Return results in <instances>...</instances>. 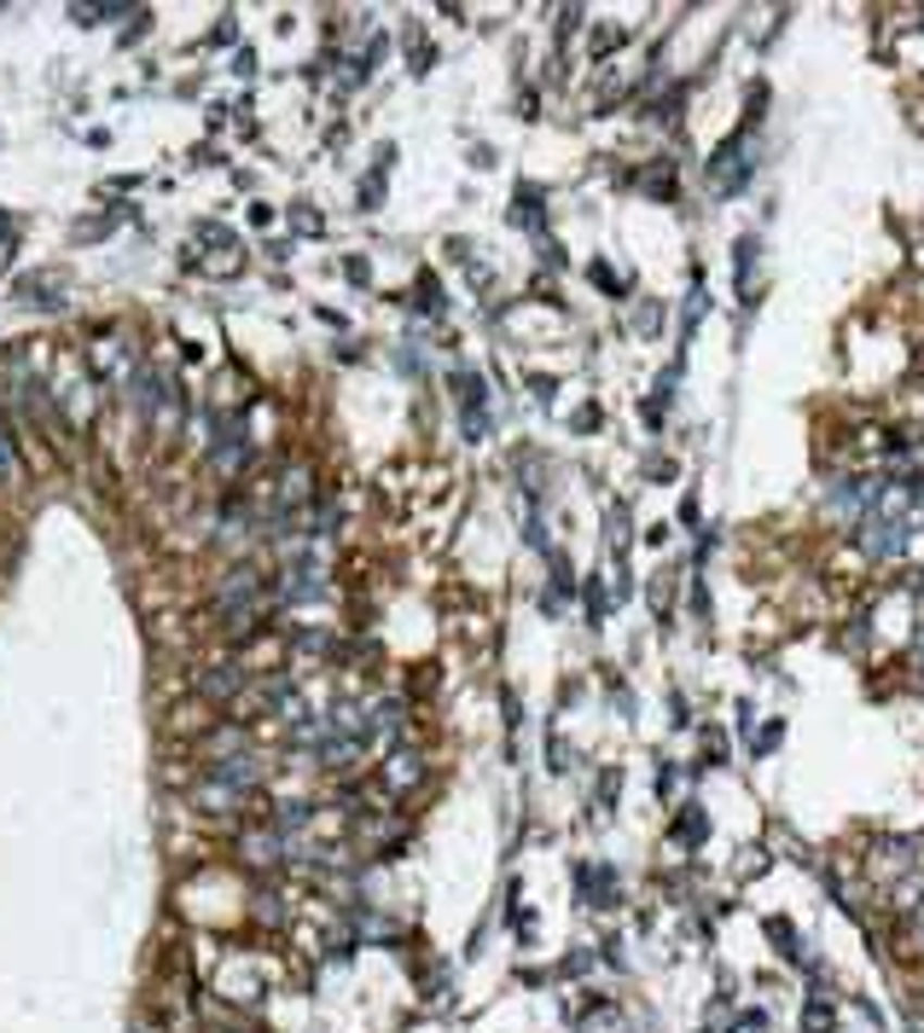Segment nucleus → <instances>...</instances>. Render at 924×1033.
I'll use <instances>...</instances> for the list:
<instances>
[{
	"instance_id": "7ed1b4c3",
	"label": "nucleus",
	"mask_w": 924,
	"mask_h": 1033,
	"mask_svg": "<svg viewBox=\"0 0 924 1033\" xmlns=\"http://www.w3.org/2000/svg\"><path fill=\"white\" fill-rule=\"evenodd\" d=\"M245 685V668H233V663H222V668H210L204 680H198V691H204V697H215V703H227L233 691Z\"/></svg>"
},
{
	"instance_id": "f03ea898",
	"label": "nucleus",
	"mask_w": 924,
	"mask_h": 1033,
	"mask_svg": "<svg viewBox=\"0 0 924 1033\" xmlns=\"http://www.w3.org/2000/svg\"><path fill=\"white\" fill-rule=\"evenodd\" d=\"M250 599H257V569H250V564H239V569H233L227 575V581H222V592H215V609H245Z\"/></svg>"
},
{
	"instance_id": "f257e3e1",
	"label": "nucleus",
	"mask_w": 924,
	"mask_h": 1033,
	"mask_svg": "<svg viewBox=\"0 0 924 1033\" xmlns=\"http://www.w3.org/2000/svg\"><path fill=\"white\" fill-rule=\"evenodd\" d=\"M913 529H919L913 512H884V505L861 512V546H866L872 557H901L907 540H913Z\"/></svg>"
},
{
	"instance_id": "423d86ee",
	"label": "nucleus",
	"mask_w": 924,
	"mask_h": 1033,
	"mask_svg": "<svg viewBox=\"0 0 924 1033\" xmlns=\"http://www.w3.org/2000/svg\"><path fill=\"white\" fill-rule=\"evenodd\" d=\"M0 477H18V459H12V442H7V430H0Z\"/></svg>"
},
{
	"instance_id": "20e7f679",
	"label": "nucleus",
	"mask_w": 924,
	"mask_h": 1033,
	"mask_svg": "<svg viewBox=\"0 0 924 1033\" xmlns=\"http://www.w3.org/2000/svg\"><path fill=\"white\" fill-rule=\"evenodd\" d=\"M419 772H425V760H419L413 749H396V760H390V767H384V778H390L396 790H408V784H413Z\"/></svg>"
},
{
	"instance_id": "39448f33",
	"label": "nucleus",
	"mask_w": 924,
	"mask_h": 1033,
	"mask_svg": "<svg viewBox=\"0 0 924 1033\" xmlns=\"http://www.w3.org/2000/svg\"><path fill=\"white\" fill-rule=\"evenodd\" d=\"M314 819V807L309 802H285V807H274V831H297V824H309Z\"/></svg>"
}]
</instances>
